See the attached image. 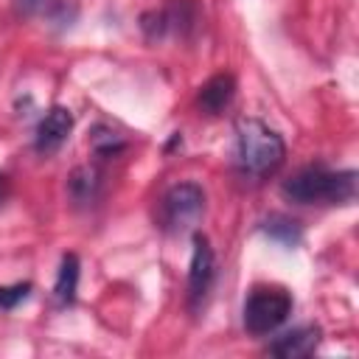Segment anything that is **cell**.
Listing matches in <instances>:
<instances>
[{
	"instance_id": "9",
	"label": "cell",
	"mask_w": 359,
	"mask_h": 359,
	"mask_svg": "<svg viewBox=\"0 0 359 359\" xmlns=\"http://www.w3.org/2000/svg\"><path fill=\"white\" fill-rule=\"evenodd\" d=\"M76 289H79V258L73 252H67L59 264V275H56V283H53L56 306H70L76 300Z\"/></svg>"
},
{
	"instance_id": "12",
	"label": "cell",
	"mask_w": 359,
	"mask_h": 359,
	"mask_svg": "<svg viewBox=\"0 0 359 359\" xmlns=\"http://www.w3.org/2000/svg\"><path fill=\"white\" fill-rule=\"evenodd\" d=\"M31 294V283H11V286H0V309H14L17 303H22Z\"/></svg>"
},
{
	"instance_id": "1",
	"label": "cell",
	"mask_w": 359,
	"mask_h": 359,
	"mask_svg": "<svg viewBox=\"0 0 359 359\" xmlns=\"http://www.w3.org/2000/svg\"><path fill=\"white\" fill-rule=\"evenodd\" d=\"M236 157H238V168L247 177L261 180L280 168L286 157V146L283 137L275 129H269L264 121L244 115L236 121Z\"/></svg>"
},
{
	"instance_id": "2",
	"label": "cell",
	"mask_w": 359,
	"mask_h": 359,
	"mask_svg": "<svg viewBox=\"0 0 359 359\" xmlns=\"http://www.w3.org/2000/svg\"><path fill=\"white\" fill-rule=\"evenodd\" d=\"M283 196L300 205H337L348 202L356 194V174L353 171H328L323 165H309L292 174L283 182Z\"/></svg>"
},
{
	"instance_id": "4",
	"label": "cell",
	"mask_w": 359,
	"mask_h": 359,
	"mask_svg": "<svg viewBox=\"0 0 359 359\" xmlns=\"http://www.w3.org/2000/svg\"><path fill=\"white\" fill-rule=\"evenodd\" d=\"M205 213V191L196 182H180L163 196V222L171 230H188Z\"/></svg>"
},
{
	"instance_id": "11",
	"label": "cell",
	"mask_w": 359,
	"mask_h": 359,
	"mask_svg": "<svg viewBox=\"0 0 359 359\" xmlns=\"http://www.w3.org/2000/svg\"><path fill=\"white\" fill-rule=\"evenodd\" d=\"M98 188V174L93 168H76L70 174V194L76 202H93Z\"/></svg>"
},
{
	"instance_id": "10",
	"label": "cell",
	"mask_w": 359,
	"mask_h": 359,
	"mask_svg": "<svg viewBox=\"0 0 359 359\" xmlns=\"http://www.w3.org/2000/svg\"><path fill=\"white\" fill-rule=\"evenodd\" d=\"M264 233L275 241H280L283 247H294L300 241V224L294 219H286V216H269L264 222Z\"/></svg>"
},
{
	"instance_id": "5",
	"label": "cell",
	"mask_w": 359,
	"mask_h": 359,
	"mask_svg": "<svg viewBox=\"0 0 359 359\" xmlns=\"http://www.w3.org/2000/svg\"><path fill=\"white\" fill-rule=\"evenodd\" d=\"M213 275H216V261H213V250H210V241L205 236H194V255H191V269H188V297L191 303L196 306L210 283H213Z\"/></svg>"
},
{
	"instance_id": "8",
	"label": "cell",
	"mask_w": 359,
	"mask_h": 359,
	"mask_svg": "<svg viewBox=\"0 0 359 359\" xmlns=\"http://www.w3.org/2000/svg\"><path fill=\"white\" fill-rule=\"evenodd\" d=\"M236 95V81L230 73H219L213 79H208L199 90V107L208 112V115H219L224 107H230Z\"/></svg>"
},
{
	"instance_id": "14",
	"label": "cell",
	"mask_w": 359,
	"mask_h": 359,
	"mask_svg": "<svg viewBox=\"0 0 359 359\" xmlns=\"http://www.w3.org/2000/svg\"><path fill=\"white\" fill-rule=\"evenodd\" d=\"M42 3H45V0H17V8H20L22 14H34Z\"/></svg>"
},
{
	"instance_id": "7",
	"label": "cell",
	"mask_w": 359,
	"mask_h": 359,
	"mask_svg": "<svg viewBox=\"0 0 359 359\" xmlns=\"http://www.w3.org/2000/svg\"><path fill=\"white\" fill-rule=\"evenodd\" d=\"M317 345H320V328L317 325H300V328L286 331L283 337H278L269 345V353L280 356V359H300V356L314 353Z\"/></svg>"
},
{
	"instance_id": "13",
	"label": "cell",
	"mask_w": 359,
	"mask_h": 359,
	"mask_svg": "<svg viewBox=\"0 0 359 359\" xmlns=\"http://www.w3.org/2000/svg\"><path fill=\"white\" fill-rule=\"evenodd\" d=\"M93 146H95V151H98V154H112V151L123 149V143L118 140V135H115V132H109V129H104V126H98V129H95V135H93Z\"/></svg>"
},
{
	"instance_id": "3",
	"label": "cell",
	"mask_w": 359,
	"mask_h": 359,
	"mask_svg": "<svg viewBox=\"0 0 359 359\" xmlns=\"http://www.w3.org/2000/svg\"><path fill=\"white\" fill-rule=\"evenodd\" d=\"M292 314V294L278 286H255L244 300V328L255 337L272 334Z\"/></svg>"
},
{
	"instance_id": "6",
	"label": "cell",
	"mask_w": 359,
	"mask_h": 359,
	"mask_svg": "<svg viewBox=\"0 0 359 359\" xmlns=\"http://www.w3.org/2000/svg\"><path fill=\"white\" fill-rule=\"evenodd\" d=\"M73 129V115L65 107H53L45 112V118L36 126V151L39 154H53L70 135Z\"/></svg>"
}]
</instances>
